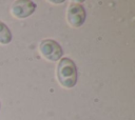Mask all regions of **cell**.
Here are the masks:
<instances>
[{"mask_svg":"<svg viewBox=\"0 0 135 120\" xmlns=\"http://www.w3.org/2000/svg\"><path fill=\"white\" fill-rule=\"evenodd\" d=\"M37 4L31 0H17L12 4L11 13L14 17L23 19L31 16L36 11Z\"/></svg>","mask_w":135,"mask_h":120,"instance_id":"obj_4","label":"cell"},{"mask_svg":"<svg viewBox=\"0 0 135 120\" xmlns=\"http://www.w3.org/2000/svg\"><path fill=\"white\" fill-rule=\"evenodd\" d=\"M77 76L75 62L68 57L61 58L57 65V79L59 83L65 88H72L77 83Z\"/></svg>","mask_w":135,"mask_h":120,"instance_id":"obj_1","label":"cell"},{"mask_svg":"<svg viewBox=\"0 0 135 120\" xmlns=\"http://www.w3.org/2000/svg\"><path fill=\"white\" fill-rule=\"evenodd\" d=\"M40 54L50 61H58L63 55L61 45L53 39H44L39 44Z\"/></svg>","mask_w":135,"mask_h":120,"instance_id":"obj_2","label":"cell"},{"mask_svg":"<svg viewBox=\"0 0 135 120\" xmlns=\"http://www.w3.org/2000/svg\"><path fill=\"white\" fill-rule=\"evenodd\" d=\"M86 18V13L84 9V6L81 3L73 2L69 5V8L66 11V19L70 25L73 27H79L81 26Z\"/></svg>","mask_w":135,"mask_h":120,"instance_id":"obj_3","label":"cell"},{"mask_svg":"<svg viewBox=\"0 0 135 120\" xmlns=\"http://www.w3.org/2000/svg\"><path fill=\"white\" fill-rule=\"evenodd\" d=\"M0 106H1V103H0Z\"/></svg>","mask_w":135,"mask_h":120,"instance_id":"obj_6","label":"cell"},{"mask_svg":"<svg viewBox=\"0 0 135 120\" xmlns=\"http://www.w3.org/2000/svg\"><path fill=\"white\" fill-rule=\"evenodd\" d=\"M12 41V33L8 26L0 21V44H8Z\"/></svg>","mask_w":135,"mask_h":120,"instance_id":"obj_5","label":"cell"}]
</instances>
